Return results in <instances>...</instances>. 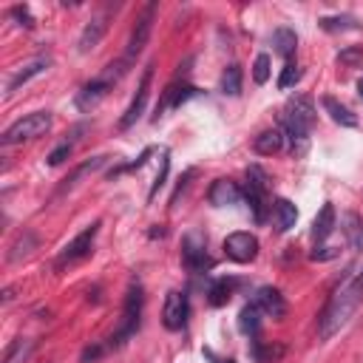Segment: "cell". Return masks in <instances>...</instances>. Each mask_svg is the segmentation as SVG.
Instances as JSON below:
<instances>
[{"mask_svg": "<svg viewBox=\"0 0 363 363\" xmlns=\"http://www.w3.org/2000/svg\"><path fill=\"white\" fill-rule=\"evenodd\" d=\"M182 261L193 272H201V269L213 267V261L207 255V241H204L201 233H196V230L184 233V238H182Z\"/></svg>", "mask_w": 363, "mask_h": 363, "instance_id": "ba28073f", "label": "cell"}, {"mask_svg": "<svg viewBox=\"0 0 363 363\" xmlns=\"http://www.w3.org/2000/svg\"><path fill=\"white\" fill-rule=\"evenodd\" d=\"M272 216H275V224H278L281 233L284 230H292L295 221H298V210H295V204L289 199H275L272 201Z\"/></svg>", "mask_w": 363, "mask_h": 363, "instance_id": "ffe728a7", "label": "cell"}, {"mask_svg": "<svg viewBox=\"0 0 363 363\" xmlns=\"http://www.w3.org/2000/svg\"><path fill=\"white\" fill-rule=\"evenodd\" d=\"M320 28L323 31H357L360 23L352 14H340V17H320Z\"/></svg>", "mask_w": 363, "mask_h": 363, "instance_id": "83f0119b", "label": "cell"}, {"mask_svg": "<svg viewBox=\"0 0 363 363\" xmlns=\"http://www.w3.org/2000/svg\"><path fill=\"white\" fill-rule=\"evenodd\" d=\"M187 315H190L187 295L179 292V289H170L167 298H164V309H162V323H164V329H170V332H182L184 323H187Z\"/></svg>", "mask_w": 363, "mask_h": 363, "instance_id": "8fae6325", "label": "cell"}, {"mask_svg": "<svg viewBox=\"0 0 363 363\" xmlns=\"http://www.w3.org/2000/svg\"><path fill=\"white\" fill-rule=\"evenodd\" d=\"M11 17H14V20H20V26L34 28V17H31L28 6H14V9H11Z\"/></svg>", "mask_w": 363, "mask_h": 363, "instance_id": "e575fe53", "label": "cell"}, {"mask_svg": "<svg viewBox=\"0 0 363 363\" xmlns=\"http://www.w3.org/2000/svg\"><path fill=\"white\" fill-rule=\"evenodd\" d=\"M298 79H301V68H298V65H295V62L289 60V62L284 65L281 77H278V88H281V91H286V88H292V85H295Z\"/></svg>", "mask_w": 363, "mask_h": 363, "instance_id": "4dcf8cb0", "label": "cell"}, {"mask_svg": "<svg viewBox=\"0 0 363 363\" xmlns=\"http://www.w3.org/2000/svg\"><path fill=\"white\" fill-rule=\"evenodd\" d=\"M71 150H74V142H62V145H57V147L48 153V164H51V167L62 164V162L71 156Z\"/></svg>", "mask_w": 363, "mask_h": 363, "instance_id": "1f68e13d", "label": "cell"}, {"mask_svg": "<svg viewBox=\"0 0 363 363\" xmlns=\"http://www.w3.org/2000/svg\"><path fill=\"white\" fill-rule=\"evenodd\" d=\"M167 164H170V162H167V153H162V167H159V173H156V182H153V187H150V193H147V199H150V201H153V196L159 193V187L164 184V176H167Z\"/></svg>", "mask_w": 363, "mask_h": 363, "instance_id": "836d02e7", "label": "cell"}, {"mask_svg": "<svg viewBox=\"0 0 363 363\" xmlns=\"http://www.w3.org/2000/svg\"><path fill=\"white\" fill-rule=\"evenodd\" d=\"M216 363H233V360H216Z\"/></svg>", "mask_w": 363, "mask_h": 363, "instance_id": "74e56055", "label": "cell"}, {"mask_svg": "<svg viewBox=\"0 0 363 363\" xmlns=\"http://www.w3.org/2000/svg\"><path fill=\"white\" fill-rule=\"evenodd\" d=\"M335 207L326 201L323 207H320V213L315 216V221H312V238L315 241H323V238H329L332 235V230H335Z\"/></svg>", "mask_w": 363, "mask_h": 363, "instance_id": "d6986e66", "label": "cell"}, {"mask_svg": "<svg viewBox=\"0 0 363 363\" xmlns=\"http://www.w3.org/2000/svg\"><path fill=\"white\" fill-rule=\"evenodd\" d=\"M272 45H275V51L281 54V57H292L295 54V48H298V37H295V31L292 28H275V34H272Z\"/></svg>", "mask_w": 363, "mask_h": 363, "instance_id": "484cf974", "label": "cell"}, {"mask_svg": "<svg viewBox=\"0 0 363 363\" xmlns=\"http://www.w3.org/2000/svg\"><path fill=\"white\" fill-rule=\"evenodd\" d=\"M139 318H142V286L133 281L130 284V289H128V295H125V309H122V323H119V329L108 337V352L111 349H119L136 329H139Z\"/></svg>", "mask_w": 363, "mask_h": 363, "instance_id": "3957f363", "label": "cell"}, {"mask_svg": "<svg viewBox=\"0 0 363 363\" xmlns=\"http://www.w3.org/2000/svg\"><path fill=\"white\" fill-rule=\"evenodd\" d=\"M269 65H272L269 54H258L255 57V62H252V79H255V85H264L269 79V71H272Z\"/></svg>", "mask_w": 363, "mask_h": 363, "instance_id": "f546056e", "label": "cell"}, {"mask_svg": "<svg viewBox=\"0 0 363 363\" xmlns=\"http://www.w3.org/2000/svg\"><path fill=\"white\" fill-rule=\"evenodd\" d=\"M284 122L312 130V125H315V105H312V99H309V96H295V99H289L286 108H284Z\"/></svg>", "mask_w": 363, "mask_h": 363, "instance_id": "7c38bea8", "label": "cell"}, {"mask_svg": "<svg viewBox=\"0 0 363 363\" xmlns=\"http://www.w3.org/2000/svg\"><path fill=\"white\" fill-rule=\"evenodd\" d=\"M128 68H130V65H128L125 60L111 62L99 77H94L91 82H85V85H82V91L77 94V108H79V111H91V108H96V105L108 96V91L116 85V79H119Z\"/></svg>", "mask_w": 363, "mask_h": 363, "instance_id": "7a4b0ae2", "label": "cell"}, {"mask_svg": "<svg viewBox=\"0 0 363 363\" xmlns=\"http://www.w3.org/2000/svg\"><path fill=\"white\" fill-rule=\"evenodd\" d=\"M357 94H360V99H363V77H360V82H357Z\"/></svg>", "mask_w": 363, "mask_h": 363, "instance_id": "8d00e7d4", "label": "cell"}, {"mask_svg": "<svg viewBox=\"0 0 363 363\" xmlns=\"http://www.w3.org/2000/svg\"><path fill=\"white\" fill-rule=\"evenodd\" d=\"M363 303V269L346 275V281L332 292L329 303L323 306L320 318H318V335L320 340H329L332 335H337L349 318L357 312V306Z\"/></svg>", "mask_w": 363, "mask_h": 363, "instance_id": "6da1fadb", "label": "cell"}, {"mask_svg": "<svg viewBox=\"0 0 363 363\" xmlns=\"http://www.w3.org/2000/svg\"><path fill=\"white\" fill-rule=\"evenodd\" d=\"M31 349H34V340H28V337H17V340H11V346L6 349L3 363H26L28 354H31Z\"/></svg>", "mask_w": 363, "mask_h": 363, "instance_id": "4316f807", "label": "cell"}, {"mask_svg": "<svg viewBox=\"0 0 363 363\" xmlns=\"http://www.w3.org/2000/svg\"><path fill=\"white\" fill-rule=\"evenodd\" d=\"M281 147H284V130H278V128L261 130V133L255 136V142H252V150H255L258 156H272V153H278Z\"/></svg>", "mask_w": 363, "mask_h": 363, "instance_id": "ac0fdd59", "label": "cell"}, {"mask_svg": "<svg viewBox=\"0 0 363 363\" xmlns=\"http://www.w3.org/2000/svg\"><path fill=\"white\" fill-rule=\"evenodd\" d=\"M343 235H346L352 250H363V218L357 213L343 216Z\"/></svg>", "mask_w": 363, "mask_h": 363, "instance_id": "603a6c76", "label": "cell"}, {"mask_svg": "<svg viewBox=\"0 0 363 363\" xmlns=\"http://www.w3.org/2000/svg\"><path fill=\"white\" fill-rule=\"evenodd\" d=\"M34 247H37V235H34L31 230H23V233L14 238V244L9 247V261H11V264H17L20 258H28Z\"/></svg>", "mask_w": 363, "mask_h": 363, "instance_id": "7402d4cb", "label": "cell"}, {"mask_svg": "<svg viewBox=\"0 0 363 363\" xmlns=\"http://www.w3.org/2000/svg\"><path fill=\"white\" fill-rule=\"evenodd\" d=\"M96 233H99V221H94V224H88L82 233H77V235H74V238L60 250V255H57L54 267H57V269H62V267H74V264L85 261V258L94 252Z\"/></svg>", "mask_w": 363, "mask_h": 363, "instance_id": "5b68a950", "label": "cell"}, {"mask_svg": "<svg viewBox=\"0 0 363 363\" xmlns=\"http://www.w3.org/2000/svg\"><path fill=\"white\" fill-rule=\"evenodd\" d=\"M207 295H210V303L213 306H224L230 301V295H233V284L227 278H218V281H213V286H210Z\"/></svg>", "mask_w": 363, "mask_h": 363, "instance_id": "f1b7e54d", "label": "cell"}, {"mask_svg": "<svg viewBox=\"0 0 363 363\" xmlns=\"http://www.w3.org/2000/svg\"><path fill=\"white\" fill-rule=\"evenodd\" d=\"M261 315H264V312H261L255 303H247V306L238 312V329H241L244 335L255 337L258 329H261Z\"/></svg>", "mask_w": 363, "mask_h": 363, "instance_id": "cb8c5ba5", "label": "cell"}, {"mask_svg": "<svg viewBox=\"0 0 363 363\" xmlns=\"http://www.w3.org/2000/svg\"><path fill=\"white\" fill-rule=\"evenodd\" d=\"M241 79H244L241 65H235V62L227 65L224 74H221V82H218L221 94H224V96H238V94H241Z\"/></svg>", "mask_w": 363, "mask_h": 363, "instance_id": "d4e9b609", "label": "cell"}, {"mask_svg": "<svg viewBox=\"0 0 363 363\" xmlns=\"http://www.w3.org/2000/svg\"><path fill=\"white\" fill-rule=\"evenodd\" d=\"M252 303H255L264 315H269V318H284V315H286V301H284V295H281L275 286H258Z\"/></svg>", "mask_w": 363, "mask_h": 363, "instance_id": "4fadbf2b", "label": "cell"}, {"mask_svg": "<svg viewBox=\"0 0 363 363\" xmlns=\"http://www.w3.org/2000/svg\"><path fill=\"white\" fill-rule=\"evenodd\" d=\"M337 62H343V65H360L363 62V48H346V51H340L337 54Z\"/></svg>", "mask_w": 363, "mask_h": 363, "instance_id": "d6a6232c", "label": "cell"}, {"mask_svg": "<svg viewBox=\"0 0 363 363\" xmlns=\"http://www.w3.org/2000/svg\"><path fill=\"white\" fill-rule=\"evenodd\" d=\"M48 128H51V113L48 111H34V113L17 119L14 125H9L3 130L0 142L9 147V145H17V142H26V139H37V136L48 133Z\"/></svg>", "mask_w": 363, "mask_h": 363, "instance_id": "277c9868", "label": "cell"}, {"mask_svg": "<svg viewBox=\"0 0 363 363\" xmlns=\"http://www.w3.org/2000/svg\"><path fill=\"white\" fill-rule=\"evenodd\" d=\"M207 199H210L213 207H230V204H238L241 190H238V184L230 182V179H216V182L210 184Z\"/></svg>", "mask_w": 363, "mask_h": 363, "instance_id": "5bb4252c", "label": "cell"}, {"mask_svg": "<svg viewBox=\"0 0 363 363\" xmlns=\"http://www.w3.org/2000/svg\"><path fill=\"white\" fill-rule=\"evenodd\" d=\"M323 108H326V113L332 116V122H337L340 128H354V125H357V116H354L343 102H337L335 96H323Z\"/></svg>", "mask_w": 363, "mask_h": 363, "instance_id": "44dd1931", "label": "cell"}, {"mask_svg": "<svg viewBox=\"0 0 363 363\" xmlns=\"http://www.w3.org/2000/svg\"><path fill=\"white\" fill-rule=\"evenodd\" d=\"M105 31H108L105 17H102V14L91 17V20H88V26H85V28H82V34H79V54L94 51V48L99 45V40L105 37Z\"/></svg>", "mask_w": 363, "mask_h": 363, "instance_id": "9a60e30c", "label": "cell"}, {"mask_svg": "<svg viewBox=\"0 0 363 363\" xmlns=\"http://www.w3.org/2000/svg\"><path fill=\"white\" fill-rule=\"evenodd\" d=\"M244 199H247V204H250V210H252V218H255L258 224H264V221H267V173H264L258 164L247 167Z\"/></svg>", "mask_w": 363, "mask_h": 363, "instance_id": "52a82bcc", "label": "cell"}, {"mask_svg": "<svg viewBox=\"0 0 363 363\" xmlns=\"http://www.w3.org/2000/svg\"><path fill=\"white\" fill-rule=\"evenodd\" d=\"M153 20H156V3L150 0V3L139 11V17H136V23H133V28H130V40H128V48H125V57H122L128 65H133V60L145 51L147 40H150V31H153Z\"/></svg>", "mask_w": 363, "mask_h": 363, "instance_id": "8992f818", "label": "cell"}, {"mask_svg": "<svg viewBox=\"0 0 363 363\" xmlns=\"http://www.w3.org/2000/svg\"><path fill=\"white\" fill-rule=\"evenodd\" d=\"M335 255H337V247H320V250L312 252V261H329Z\"/></svg>", "mask_w": 363, "mask_h": 363, "instance_id": "d590c367", "label": "cell"}, {"mask_svg": "<svg viewBox=\"0 0 363 363\" xmlns=\"http://www.w3.org/2000/svg\"><path fill=\"white\" fill-rule=\"evenodd\" d=\"M224 255L235 264H250L258 258V238L252 233H244V230L230 233L224 238Z\"/></svg>", "mask_w": 363, "mask_h": 363, "instance_id": "9c48e42d", "label": "cell"}, {"mask_svg": "<svg viewBox=\"0 0 363 363\" xmlns=\"http://www.w3.org/2000/svg\"><path fill=\"white\" fill-rule=\"evenodd\" d=\"M105 162H108L105 156H94V159H88V162H82V164H77V167H74V173L62 179V184H60V190H57V196H62V193H71V190H74V187H77V184H79V182H82L85 176H91V173H96V170H99V167H102Z\"/></svg>", "mask_w": 363, "mask_h": 363, "instance_id": "2e32d148", "label": "cell"}, {"mask_svg": "<svg viewBox=\"0 0 363 363\" xmlns=\"http://www.w3.org/2000/svg\"><path fill=\"white\" fill-rule=\"evenodd\" d=\"M48 65H51V60H45V57H40V60H31L28 65H23V68H20V71H17V74H14V77L6 82V94H14V91H17L20 85H26L28 79L40 77V74H43Z\"/></svg>", "mask_w": 363, "mask_h": 363, "instance_id": "e0dca14e", "label": "cell"}, {"mask_svg": "<svg viewBox=\"0 0 363 363\" xmlns=\"http://www.w3.org/2000/svg\"><path fill=\"white\" fill-rule=\"evenodd\" d=\"M150 82H153V65H147V68L142 71L139 88H136V94H133V99H130L128 111H125V113H122V119H119V128H122V130L133 128V125L139 122V116L145 113V105H147V96H150Z\"/></svg>", "mask_w": 363, "mask_h": 363, "instance_id": "30bf717a", "label": "cell"}]
</instances>
